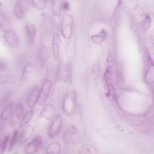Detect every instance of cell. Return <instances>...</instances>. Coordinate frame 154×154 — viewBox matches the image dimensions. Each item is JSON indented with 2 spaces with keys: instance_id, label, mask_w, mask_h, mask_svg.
<instances>
[{
  "instance_id": "1",
  "label": "cell",
  "mask_w": 154,
  "mask_h": 154,
  "mask_svg": "<svg viewBox=\"0 0 154 154\" xmlns=\"http://www.w3.org/2000/svg\"><path fill=\"white\" fill-rule=\"evenodd\" d=\"M60 31L64 38L69 40L72 37L73 31V17L72 14H63L60 22Z\"/></svg>"
},
{
  "instance_id": "2",
  "label": "cell",
  "mask_w": 154,
  "mask_h": 154,
  "mask_svg": "<svg viewBox=\"0 0 154 154\" xmlns=\"http://www.w3.org/2000/svg\"><path fill=\"white\" fill-rule=\"evenodd\" d=\"M76 108V99L75 94L72 92L66 94L62 103V109L64 113L68 116H71L75 112Z\"/></svg>"
},
{
  "instance_id": "3",
  "label": "cell",
  "mask_w": 154,
  "mask_h": 154,
  "mask_svg": "<svg viewBox=\"0 0 154 154\" xmlns=\"http://www.w3.org/2000/svg\"><path fill=\"white\" fill-rule=\"evenodd\" d=\"M52 85V82L49 79H45L43 81L40 88L39 98L37 102L38 105H43L45 103L51 93Z\"/></svg>"
},
{
  "instance_id": "4",
  "label": "cell",
  "mask_w": 154,
  "mask_h": 154,
  "mask_svg": "<svg viewBox=\"0 0 154 154\" xmlns=\"http://www.w3.org/2000/svg\"><path fill=\"white\" fill-rule=\"evenodd\" d=\"M63 125V120L60 114L52 119L48 131V135L50 138H55L60 132Z\"/></svg>"
},
{
  "instance_id": "5",
  "label": "cell",
  "mask_w": 154,
  "mask_h": 154,
  "mask_svg": "<svg viewBox=\"0 0 154 154\" xmlns=\"http://www.w3.org/2000/svg\"><path fill=\"white\" fill-rule=\"evenodd\" d=\"M2 37L5 43L10 47L15 48L19 45V37L17 33L9 29H4L2 30Z\"/></svg>"
},
{
  "instance_id": "6",
  "label": "cell",
  "mask_w": 154,
  "mask_h": 154,
  "mask_svg": "<svg viewBox=\"0 0 154 154\" xmlns=\"http://www.w3.org/2000/svg\"><path fill=\"white\" fill-rule=\"evenodd\" d=\"M24 112V107L23 104L19 103L16 106L13 111L12 114L10 118L8 126L13 128L16 126L20 122V119L22 118Z\"/></svg>"
},
{
  "instance_id": "7",
  "label": "cell",
  "mask_w": 154,
  "mask_h": 154,
  "mask_svg": "<svg viewBox=\"0 0 154 154\" xmlns=\"http://www.w3.org/2000/svg\"><path fill=\"white\" fill-rule=\"evenodd\" d=\"M43 140L40 136L38 135L30 141L25 147V152L28 154H32L38 152L42 147Z\"/></svg>"
},
{
  "instance_id": "8",
  "label": "cell",
  "mask_w": 154,
  "mask_h": 154,
  "mask_svg": "<svg viewBox=\"0 0 154 154\" xmlns=\"http://www.w3.org/2000/svg\"><path fill=\"white\" fill-rule=\"evenodd\" d=\"M25 30L28 43L30 46L33 45L35 42L37 32L35 25L31 22H27L25 25Z\"/></svg>"
},
{
  "instance_id": "9",
  "label": "cell",
  "mask_w": 154,
  "mask_h": 154,
  "mask_svg": "<svg viewBox=\"0 0 154 154\" xmlns=\"http://www.w3.org/2000/svg\"><path fill=\"white\" fill-rule=\"evenodd\" d=\"M49 55V49L45 45L40 46L37 52V62L39 67H44L48 61Z\"/></svg>"
},
{
  "instance_id": "10",
  "label": "cell",
  "mask_w": 154,
  "mask_h": 154,
  "mask_svg": "<svg viewBox=\"0 0 154 154\" xmlns=\"http://www.w3.org/2000/svg\"><path fill=\"white\" fill-rule=\"evenodd\" d=\"M39 94H40V88L38 86L35 85L32 88L30 91L28 93L26 99V105L27 106L32 109L35 107V105L38 102V100L39 98Z\"/></svg>"
},
{
  "instance_id": "11",
  "label": "cell",
  "mask_w": 154,
  "mask_h": 154,
  "mask_svg": "<svg viewBox=\"0 0 154 154\" xmlns=\"http://www.w3.org/2000/svg\"><path fill=\"white\" fill-rule=\"evenodd\" d=\"M146 61L147 68L145 73V80L146 82L150 84H152L153 82V63L150 54L148 52L146 53Z\"/></svg>"
},
{
  "instance_id": "12",
  "label": "cell",
  "mask_w": 154,
  "mask_h": 154,
  "mask_svg": "<svg viewBox=\"0 0 154 154\" xmlns=\"http://www.w3.org/2000/svg\"><path fill=\"white\" fill-rule=\"evenodd\" d=\"M52 55L55 60H58L60 57V39L59 34L54 32L52 40Z\"/></svg>"
},
{
  "instance_id": "13",
  "label": "cell",
  "mask_w": 154,
  "mask_h": 154,
  "mask_svg": "<svg viewBox=\"0 0 154 154\" xmlns=\"http://www.w3.org/2000/svg\"><path fill=\"white\" fill-rule=\"evenodd\" d=\"M55 109L54 105L50 103H46L44 107L42 108L40 113V116L46 120L50 121L53 119V117L55 115Z\"/></svg>"
},
{
  "instance_id": "14",
  "label": "cell",
  "mask_w": 154,
  "mask_h": 154,
  "mask_svg": "<svg viewBox=\"0 0 154 154\" xmlns=\"http://www.w3.org/2000/svg\"><path fill=\"white\" fill-rule=\"evenodd\" d=\"M69 75V67L66 64L61 63L59 64L57 71V79L61 82H66L67 81Z\"/></svg>"
},
{
  "instance_id": "15",
  "label": "cell",
  "mask_w": 154,
  "mask_h": 154,
  "mask_svg": "<svg viewBox=\"0 0 154 154\" xmlns=\"http://www.w3.org/2000/svg\"><path fill=\"white\" fill-rule=\"evenodd\" d=\"M34 131V129L31 125H26L25 127H24L19 137L20 142L23 143L29 140L33 135Z\"/></svg>"
},
{
  "instance_id": "16",
  "label": "cell",
  "mask_w": 154,
  "mask_h": 154,
  "mask_svg": "<svg viewBox=\"0 0 154 154\" xmlns=\"http://www.w3.org/2000/svg\"><path fill=\"white\" fill-rule=\"evenodd\" d=\"M61 149V144L58 141H52L50 143L46 148V152L50 154H58Z\"/></svg>"
},
{
  "instance_id": "17",
  "label": "cell",
  "mask_w": 154,
  "mask_h": 154,
  "mask_svg": "<svg viewBox=\"0 0 154 154\" xmlns=\"http://www.w3.org/2000/svg\"><path fill=\"white\" fill-rule=\"evenodd\" d=\"M63 11V1H53L52 2V13L57 16L60 17Z\"/></svg>"
},
{
  "instance_id": "18",
  "label": "cell",
  "mask_w": 154,
  "mask_h": 154,
  "mask_svg": "<svg viewBox=\"0 0 154 154\" xmlns=\"http://www.w3.org/2000/svg\"><path fill=\"white\" fill-rule=\"evenodd\" d=\"M13 13L15 16L19 19H22L24 16V10L23 7L20 1H16L13 4Z\"/></svg>"
},
{
  "instance_id": "19",
  "label": "cell",
  "mask_w": 154,
  "mask_h": 154,
  "mask_svg": "<svg viewBox=\"0 0 154 154\" xmlns=\"http://www.w3.org/2000/svg\"><path fill=\"white\" fill-rule=\"evenodd\" d=\"M13 112V104L10 103L5 106L1 113V120L2 122H7L8 120Z\"/></svg>"
},
{
  "instance_id": "20",
  "label": "cell",
  "mask_w": 154,
  "mask_h": 154,
  "mask_svg": "<svg viewBox=\"0 0 154 154\" xmlns=\"http://www.w3.org/2000/svg\"><path fill=\"white\" fill-rule=\"evenodd\" d=\"M76 134V131L75 129L70 128L68 130H67L63 135V139L65 143L67 144H70L73 142V140H75V137Z\"/></svg>"
},
{
  "instance_id": "21",
  "label": "cell",
  "mask_w": 154,
  "mask_h": 154,
  "mask_svg": "<svg viewBox=\"0 0 154 154\" xmlns=\"http://www.w3.org/2000/svg\"><path fill=\"white\" fill-rule=\"evenodd\" d=\"M106 35V31L104 29H102L99 33L92 35L91 36V39L94 43L99 44L102 43L105 40Z\"/></svg>"
},
{
  "instance_id": "22",
  "label": "cell",
  "mask_w": 154,
  "mask_h": 154,
  "mask_svg": "<svg viewBox=\"0 0 154 154\" xmlns=\"http://www.w3.org/2000/svg\"><path fill=\"white\" fill-rule=\"evenodd\" d=\"M33 114H34V111L32 109L26 112H25V114L23 116L19 123V128H23L25 127L28 125V123L29 122V121L31 120L33 116Z\"/></svg>"
},
{
  "instance_id": "23",
  "label": "cell",
  "mask_w": 154,
  "mask_h": 154,
  "mask_svg": "<svg viewBox=\"0 0 154 154\" xmlns=\"http://www.w3.org/2000/svg\"><path fill=\"white\" fill-rule=\"evenodd\" d=\"M32 64L31 62H28L25 64L22 74V79L23 81L27 79L30 76L32 72Z\"/></svg>"
},
{
  "instance_id": "24",
  "label": "cell",
  "mask_w": 154,
  "mask_h": 154,
  "mask_svg": "<svg viewBox=\"0 0 154 154\" xmlns=\"http://www.w3.org/2000/svg\"><path fill=\"white\" fill-rule=\"evenodd\" d=\"M96 152L95 147L90 144H84L79 151V153H96Z\"/></svg>"
},
{
  "instance_id": "25",
  "label": "cell",
  "mask_w": 154,
  "mask_h": 154,
  "mask_svg": "<svg viewBox=\"0 0 154 154\" xmlns=\"http://www.w3.org/2000/svg\"><path fill=\"white\" fill-rule=\"evenodd\" d=\"M18 137H19V131H18V129H15L13 131V134H12V135L11 137V138L10 140L9 147H8V150L9 151H11L13 149V147H14V145H15V144H16V141L18 139Z\"/></svg>"
},
{
  "instance_id": "26",
  "label": "cell",
  "mask_w": 154,
  "mask_h": 154,
  "mask_svg": "<svg viewBox=\"0 0 154 154\" xmlns=\"http://www.w3.org/2000/svg\"><path fill=\"white\" fill-rule=\"evenodd\" d=\"M10 136L9 135H4L1 138V153H4L7 148V147L8 146V145L10 143Z\"/></svg>"
},
{
  "instance_id": "27",
  "label": "cell",
  "mask_w": 154,
  "mask_h": 154,
  "mask_svg": "<svg viewBox=\"0 0 154 154\" xmlns=\"http://www.w3.org/2000/svg\"><path fill=\"white\" fill-rule=\"evenodd\" d=\"M33 6L38 10H43L46 6V1L45 0H33L31 1Z\"/></svg>"
},
{
  "instance_id": "28",
  "label": "cell",
  "mask_w": 154,
  "mask_h": 154,
  "mask_svg": "<svg viewBox=\"0 0 154 154\" xmlns=\"http://www.w3.org/2000/svg\"><path fill=\"white\" fill-rule=\"evenodd\" d=\"M70 5L67 1H63V10L64 11H67L69 9Z\"/></svg>"
}]
</instances>
